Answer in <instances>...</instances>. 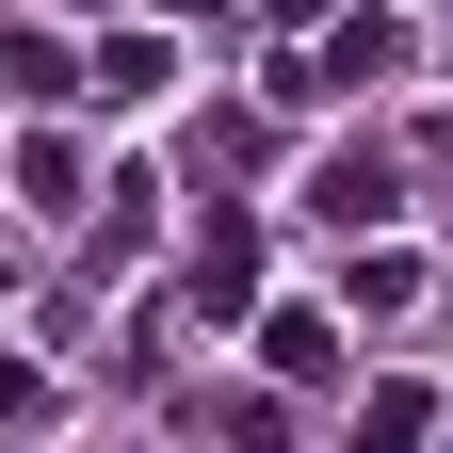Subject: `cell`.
<instances>
[{
    "label": "cell",
    "instance_id": "obj_7",
    "mask_svg": "<svg viewBox=\"0 0 453 453\" xmlns=\"http://www.w3.org/2000/svg\"><path fill=\"white\" fill-rule=\"evenodd\" d=\"M421 162H437V179H453V113H437V130H421Z\"/></svg>",
    "mask_w": 453,
    "mask_h": 453
},
{
    "label": "cell",
    "instance_id": "obj_2",
    "mask_svg": "<svg viewBox=\"0 0 453 453\" xmlns=\"http://www.w3.org/2000/svg\"><path fill=\"white\" fill-rule=\"evenodd\" d=\"M388 195H405V179H388V146H340L324 179H308V211H340V226H372Z\"/></svg>",
    "mask_w": 453,
    "mask_h": 453
},
{
    "label": "cell",
    "instance_id": "obj_4",
    "mask_svg": "<svg viewBox=\"0 0 453 453\" xmlns=\"http://www.w3.org/2000/svg\"><path fill=\"white\" fill-rule=\"evenodd\" d=\"M162 81H179V65H162V33H113V49H97V97H113V113L162 97Z\"/></svg>",
    "mask_w": 453,
    "mask_h": 453
},
{
    "label": "cell",
    "instance_id": "obj_1",
    "mask_svg": "<svg viewBox=\"0 0 453 453\" xmlns=\"http://www.w3.org/2000/svg\"><path fill=\"white\" fill-rule=\"evenodd\" d=\"M388 65H405V17H340V33H324V65H292V97H372Z\"/></svg>",
    "mask_w": 453,
    "mask_h": 453
},
{
    "label": "cell",
    "instance_id": "obj_6",
    "mask_svg": "<svg viewBox=\"0 0 453 453\" xmlns=\"http://www.w3.org/2000/svg\"><path fill=\"white\" fill-rule=\"evenodd\" d=\"M437 437V405H421V388H372V421H357V453H421Z\"/></svg>",
    "mask_w": 453,
    "mask_h": 453
},
{
    "label": "cell",
    "instance_id": "obj_3",
    "mask_svg": "<svg viewBox=\"0 0 453 453\" xmlns=\"http://www.w3.org/2000/svg\"><path fill=\"white\" fill-rule=\"evenodd\" d=\"M259 357L292 372V388H324V372H340V324H324V308H275V324H259Z\"/></svg>",
    "mask_w": 453,
    "mask_h": 453
},
{
    "label": "cell",
    "instance_id": "obj_5",
    "mask_svg": "<svg viewBox=\"0 0 453 453\" xmlns=\"http://www.w3.org/2000/svg\"><path fill=\"white\" fill-rule=\"evenodd\" d=\"M259 292V226H211V275H195V308H243Z\"/></svg>",
    "mask_w": 453,
    "mask_h": 453
},
{
    "label": "cell",
    "instance_id": "obj_8",
    "mask_svg": "<svg viewBox=\"0 0 453 453\" xmlns=\"http://www.w3.org/2000/svg\"><path fill=\"white\" fill-rule=\"evenodd\" d=\"M0 292H17V259H0Z\"/></svg>",
    "mask_w": 453,
    "mask_h": 453
}]
</instances>
